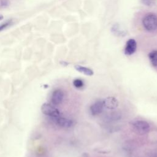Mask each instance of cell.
Masks as SVG:
<instances>
[{"instance_id":"cell-1","label":"cell","mask_w":157,"mask_h":157,"mask_svg":"<svg viewBox=\"0 0 157 157\" xmlns=\"http://www.w3.org/2000/svg\"><path fill=\"white\" fill-rule=\"evenodd\" d=\"M131 126L133 130L139 135H145L150 129V124L145 120H135L131 122Z\"/></svg>"},{"instance_id":"cell-2","label":"cell","mask_w":157,"mask_h":157,"mask_svg":"<svg viewBox=\"0 0 157 157\" xmlns=\"http://www.w3.org/2000/svg\"><path fill=\"white\" fill-rule=\"evenodd\" d=\"M142 24L147 31H155L157 29V16L152 13H147L142 20Z\"/></svg>"},{"instance_id":"cell-3","label":"cell","mask_w":157,"mask_h":157,"mask_svg":"<svg viewBox=\"0 0 157 157\" xmlns=\"http://www.w3.org/2000/svg\"><path fill=\"white\" fill-rule=\"evenodd\" d=\"M42 112L52 118L60 116V112L59 110L53 105L49 103H44L41 106Z\"/></svg>"},{"instance_id":"cell-4","label":"cell","mask_w":157,"mask_h":157,"mask_svg":"<svg viewBox=\"0 0 157 157\" xmlns=\"http://www.w3.org/2000/svg\"><path fill=\"white\" fill-rule=\"evenodd\" d=\"M52 119L58 126L63 128H70L74 124L73 120L60 116L52 118Z\"/></svg>"},{"instance_id":"cell-5","label":"cell","mask_w":157,"mask_h":157,"mask_svg":"<svg viewBox=\"0 0 157 157\" xmlns=\"http://www.w3.org/2000/svg\"><path fill=\"white\" fill-rule=\"evenodd\" d=\"M104 108L103 100H98L91 105L90 107V112L92 115L96 116L102 112Z\"/></svg>"},{"instance_id":"cell-6","label":"cell","mask_w":157,"mask_h":157,"mask_svg":"<svg viewBox=\"0 0 157 157\" xmlns=\"http://www.w3.org/2000/svg\"><path fill=\"white\" fill-rule=\"evenodd\" d=\"M64 96V94L63 90L60 89L55 90L51 96V101L53 105H59L63 101Z\"/></svg>"},{"instance_id":"cell-7","label":"cell","mask_w":157,"mask_h":157,"mask_svg":"<svg viewBox=\"0 0 157 157\" xmlns=\"http://www.w3.org/2000/svg\"><path fill=\"white\" fill-rule=\"evenodd\" d=\"M104 108L109 110H114L118 106V101L114 97H107L103 100Z\"/></svg>"},{"instance_id":"cell-8","label":"cell","mask_w":157,"mask_h":157,"mask_svg":"<svg viewBox=\"0 0 157 157\" xmlns=\"http://www.w3.org/2000/svg\"><path fill=\"white\" fill-rule=\"evenodd\" d=\"M137 48V43L134 39H129L124 48V53L127 55H131L135 53Z\"/></svg>"},{"instance_id":"cell-9","label":"cell","mask_w":157,"mask_h":157,"mask_svg":"<svg viewBox=\"0 0 157 157\" xmlns=\"http://www.w3.org/2000/svg\"><path fill=\"white\" fill-rule=\"evenodd\" d=\"M75 69L79 72L83 74L84 75H88V76H91L94 74V72L92 69L90 68L80 66V65H76L74 66Z\"/></svg>"},{"instance_id":"cell-10","label":"cell","mask_w":157,"mask_h":157,"mask_svg":"<svg viewBox=\"0 0 157 157\" xmlns=\"http://www.w3.org/2000/svg\"><path fill=\"white\" fill-rule=\"evenodd\" d=\"M148 58L151 64L153 66L156 67L157 66V50H153V51H151L150 53H149Z\"/></svg>"},{"instance_id":"cell-11","label":"cell","mask_w":157,"mask_h":157,"mask_svg":"<svg viewBox=\"0 0 157 157\" xmlns=\"http://www.w3.org/2000/svg\"><path fill=\"white\" fill-rule=\"evenodd\" d=\"M73 85L77 88H82L84 85L83 81L80 78H76L73 80Z\"/></svg>"},{"instance_id":"cell-12","label":"cell","mask_w":157,"mask_h":157,"mask_svg":"<svg viewBox=\"0 0 157 157\" xmlns=\"http://www.w3.org/2000/svg\"><path fill=\"white\" fill-rule=\"evenodd\" d=\"M12 23V21L11 20H7L6 21L4 22L3 23L0 25V31L6 29L7 27H9L11 24Z\"/></svg>"},{"instance_id":"cell-13","label":"cell","mask_w":157,"mask_h":157,"mask_svg":"<svg viewBox=\"0 0 157 157\" xmlns=\"http://www.w3.org/2000/svg\"><path fill=\"white\" fill-rule=\"evenodd\" d=\"M156 0H140L141 2L147 6H153Z\"/></svg>"},{"instance_id":"cell-14","label":"cell","mask_w":157,"mask_h":157,"mask_svg":"<svg viewBox=\"0 0 157 157\" xmlns=\"http://www.w3.org/2000/svg\"><path fill=\"white\" fill-rule=\"evenodd\" d=\"M9 5V0H0V6L2 8H6Z\"/></svg>"},{"instance_id":"cell-15","label":"cell","mask_w":157,"mask_h":157,"mask_svg":"<svg viewBox=\"0 0 157 157\" xmlns=\"http://www.w3.org/2000/svg\"><path fill=\"white\" fill-rule=\"evenodd\" d=\"M80 157H90V156L87 153H83L80 155Z\"/></svg>"},{"instance_id":"cell-16","label":"cell","mask_w":157,"mask_h":157,"mask_svg":"<svg viewBox=\"0 0 157 157\" xmlns=\"http://www.w3.org/2000/svg\"><path fill=\"white\" fill-rule=\"evenodd\" d=\"M3 18H4V17H3V16H2V15H1V14H0V20H2V19H3Z\"/></svg>"}]
</instances>
